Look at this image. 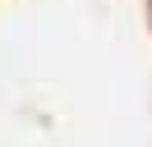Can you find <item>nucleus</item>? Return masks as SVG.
Wrapping results in <instances>:
<instances>
[]
</instances>
